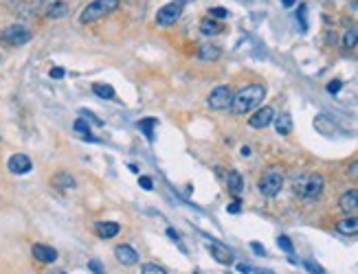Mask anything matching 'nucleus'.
Instances as JSON below:
<instances>
[{"instance_id":"1","label":"nucleus","mask_w":358,"mask_h":274,"mask_svg":"<svg viewBox=\"0 0 358 274\" xmlns=\"http://www.w3.org/2000/svg\"><path fill=\"white\" fill-rule=\"evenodd\" d=\"M264 97H266V88L264 86H261V84H248L237 94H233L231 112L233 114L253 112V110H257V106H261Z\"/></svg>"},{"instance_id":"2","label":"nucleus","mask_w":358,"mask_h":274,"mask_svg":"<svg viewBox=\"0 0 358 274\" xmlns=\"http://www.w3.org/2000/svg\"><path fill=\"white\" fill-rule=\"evenodd\" d=\"M323 187H325V180L321 173H301L292 180V191L301 200H317L323 193Z\"/></svg>"},{"instance_id":"3","label":"nucleus","mask_w":358,"mask_h":274,"mask_svg":"<svg viewBox=\"0 0 358 274\" xmlns=\"http://www.w3.org/2000/svg\"><path fill=\"white\" fill-rule=\"evenodd\" d=\"M119 9V0H92L84 7V11L79 13V22L82 24H90V22H97L101 18L110 16Z\"/></svg>"},{"instance_id":"4","label":"nucleus","mask_w":358,"mask_h":274,"mask_svg":"<svg viewBox=\"0 0 358 274\" xmlns=\"http://www.w3.org/2000/svg\"><path fill=\"white\" fill-rule=\"evenodd\" d=\"M187 7V0H172L170 5L160 7L156 11V24L158 27H172L176 24L178 18L182 16V11H185Z\"/></svg>"},{"instance_id":"5","label":"nucleus","mask_w":358,"mask_h":274,"mask_svg":"<svg viewBox=\"0 0 358 274\" xmlns=\"http://www.w3.org/2000/svg\"><path fill=\"white\" fill-rule=\"evenodd\" d=\"M283 187V173L279 169H268V171L259 178V193L266 197H275Z\"/></svg>"},{"instance_id":"6","label":"nucleus","mask_w":358,"mask_h":274,"mask_svg":"<svg viewBox=\"0 0 358 274\" xmlns=\"http://www.w3.org/2000/svg\"><path fill=\"white\" fill-rule=\"evenodd\" d=\"M231 103H233V90L229 86L213 88L209 99H207V106L211 110H216V112H220V110H231Z\"/></svg>"},{"instance_id":"7","label":"nucleus","mask_w":358,"mask_h":274,"mask_svg":"<svg viewBox=\"0 0 358 274\" xmlns=\"http://www.w3.org/2000/svg\"><path fill=\"white\" fill-rule=\"evenodd\" d=\"M0 40H3L7 46H22V44L31 40V31L22 24H11L0 33Z\"/></svg>"},{"instance_id":"8","label":"nucleus","mask_w":358,"mask_h":274,"mask_svg":"<svg viewBox=\"0 0 358 274\" xmlns=\"http://www.w3.org/2000/svg\"><path fill=\"white\" fill-rule=\"evenodd\" d=\"M273 121H275V110L270 106H264V108H257V112L248 118V125H251L253 130H264Z\"/></svg>"},{"instance_id":"9","label":"nucleus","mask_w":358,"mask_h":274,"mask_svg":"<svg viewBox=\"0 0 358 274\" xmlns=\"http://www.w3.org/2000/svg\"><path fill=\"white\" fill-rule=\"evenodd\" d=\"M7 167H9L11 173L25 176V173H29L33 169V162H31V158H29L27 154H13V156L9 158V162H7Z\"/></svg>"},{"instance_id":"10","label":"nucleus","mask_w":358,"mask_h":274,"mask_svg":"<svg viewBox=\"0 0 358 274\" xmlns=\"http://www.w3.org/2000/svg\"><path fill=\"white\" fill-rule=\"evenodd\" d=\"M114 255H116V259H119L121 265H134V263H138V253H136L132 246H130V243H121V246H116Z\"/></svg>"},{"instance_id":"11","label":"nucleus","mask_w":358,"mask_h":274,"mask_svg":"<svg viewBox=\"0 0 358 274\" xmlns=\"http://www.w3.org/2000/svg\"><path fill=\"white\" fill-rule=\"evenodd\" d=\"M31 253H33V257L38 259L40 263H53V261H57V250L51 248V246H44V243H33Z\"/></svg>"},{"instance_id":"12","label":"nucleus","mask_w":358,"mask_h":274,"mask_svg":"<svg viewBox=\"0 0 358 274\" xmlns=\"http://www.w3.org/2000/svg\"><path fill=\"white\" fill-rule=\"evenodd\" d=\"M211 255H213V259L218 263H222V265H231L233 263V253L226 246H222V243H218V241H211Z\"/></svg>"},{"instance_id":"13","label":"nucleus","mask_w":358,"mask_h":274,"mask_svg":"<svg viewBox=\"0 0 358 274\" xmlns=\"http://www.w3.org/2000/svg\"><path fill=\"white\" fill-rule=\"evenodd\" d=\"M94 233L101 239H112V237L121 233V226L116 221H99V224H94Z\"/></svg>"},{"instance_id":"14","label":"nucleus","mask_w":358,"mask_h":274,"mask_svg":"<svg viewBox=\"0 0 358 274\" xmlns=\"http://www.w3.org/2000/svg\"><path fill=\"white\" fill-rule=\"evenodd\" d=\"M226 187H229V193L231 195H235V197H240V193L244 191V178L240 176V171H229L226 173Z\"/></svg>"},{"instance_id":"15","label":"nucleus","mask_w":358,"mask_h":274,"mask_svg":"<svg viewBox=\"0 0 358 274\" xmlns=\"http://www.w3.org/2000/svg\"><path fill=\"white\" fill-rule=\"evenodd\" d=\"M341 211H358V189H349L339 197Z\"/></svg>"},{"instance_id":"16","label":"nucleus","mask_w":358,"mask_h":274,"mask_svg":"<svg viewBox=\"0 0 358 274\" xmlns=\"http://www.w3.org/2000/svg\"><path fill=\"white\" fill-rule=\"evenodd\" d=\"M73 130H75L77 134H79V136H82V138L86 140V143H99V140H97V138L92 136V132H90V123L86 121L84 116H79L77 121L73 123Z\"/></svg>"},{"instance_id":"17","label":"nucleus","mask_w":358,"mask_h":274,"mask_svg":"<svg viewBox=\"0 0 358 274\" xmlns=\"http://www.w3.org/2000/svg\"><path fill=\"white\" fill-rule=\"evenodd\" d=\"M222 55V48L216 46V44H202L198 48V57L202 62H216V59H220Z\"/></svg>"},{"instance_id":"18","label":"nucleus","mask_w":358,"mask_h":274,"mask_svg":"<svg viewBox=\"0 0 358 274\" xmlns=\"http://www.w3.org/2000/svg\"><path fill=\"white\" fill-rule=\"evenodd\" d=\"M275 130H277V134H281V136H288L290 132H292V116L288 112H283L275 118Z\"/></svg>"},{"instance_id":"19","label":"nucleus","mask_w":358,"mask_h":274,"mask_svg":"<svg viewBox=\"0 0 358 274\" xmlns=\"http://www.w3.org/2000/svg\"><path fill=\"white\" fill-rule=\"evenodd\" d=\"M336 231L341 235H358V217H345L336 221Z\"/></svg>"},{"instance_id":"20","label":"nucleus","mask_w":358,"mask_h":274,"mask_svg":"<svg viewBox=\"0 0 358 274\" xmlns=\"http://www.w3.org/2000/svg\"><path fill=\"white\" fill-rule=\"evenodd\" d=\"M222 31V24L220 22H216V20H211V18H204L200 22V33L202 35H207V38H213V35H218Z\"/></svg>"},{"instance_id":"21","label":"nucleus","mask_w":358,"mask_h":274,"mask_svg":"<svg viewBox=\"0 0 358 274\" xmlns=\"http://www.w3.org/2000/svg\"><path fill=\"white\" fill-rule=\"evenodd\" d=\"M66 11H68L66 3H64V0H60V3H55V5H51V7H49V9L44 11V16L51 18V20H60V18L66 16Z\"/></svg>"},{"instance_id":"22","label":"nucleus","mask_w":358,"mask_h":274,"mask_svg":"<svg viewBox=\"0 0 358 274\" xmlns=\"http://www.w3.org/2000/svg\"><path fill=\"white\" fill-rule=\"evenodd\" d=\"M53 184H55L57 189H62V191H66V189H75V178H73L70 173H55Z\"/></svg>"},{"instance_id":"23","label":"nucleus","mask_w":358,"mask_h":274,"mask_svg":"<svg viewBox=\"0 0 358 274\" xmlns=\"http://www.w3.org/2000/svg\"><path fill=\"white\" fill-rule=\"evenodd\" d=\"M358 46V29H349L343 35V48L345 51H354Z\"/></svg>"},{"instance_id":"24","label":"nucleus","mask_w":358,"mask_h":274,"mask_svg":"<svg viewBox=\"0 0 358 274\" xmlns=\"http://www.w3.org/2000/svg\"><path fill=\"white\" fill-rule=\"evenodd\" d=\"M136 125H138V130H143V132H145V136H148L150 140L154 138V128H156V118H141V121H138Z\"/></svg>"},{"instance_id":"25","label":"nucleus","mask_w":358,"mask_h":274,"mask_svg":"<svg viewBox=\"0 0 358 274\" xmlns=\"http://www.w3.org/2000/svg\"><path fill=\"white\" fill-rule=\"evenodd\" d=\"M92 92L97 94V97H101V99H114V90L108 84H94Z\"/></svg>"},{"instance_id":"26","label":"nucleus","mask_w":358,"mask_h":274,"mask_svg":"<svg viewBox=\"0 0 358 274\" xmlns=\"http://www.w3.org/2000/svg\"><path fill=\"white\" fill-rule=\"evenodd\" d=\"M55 3H60V0H31V7H33V11H38V13H44L51 5H55Z\"/></svg>"},{"instance_id":"27","label":"nucleus","mask_w":358,"mask_h":274,"mask_svg":"<svg viewBox=\"0 0 358 274\" xmlns=\"http://www.w3.org/2000/svg\"><path fill=\"white\" fill-rule=\"evenodd\" d=\"M277 243H279V248L283 250V253H288V255H295V246H292V241L288 239L286 235H279V237H277Z\"/></svg>"},{"instance_id":"28","label":"nucleus","mask_w":358,"mask_h":274,"mask_svg":"<svg viewBox=\"0 0 358 274\" xmlns=\"http://www.w3.org/2000/svg\"><path fill=\"white\" fill-rule=\"evenodd\" d=\"M141 274H167V270L163 268V265H158V263H145Z\"/></svg>"},{"instance_id":"29","label":"nucleus","mask_w":358,"mask_h":274,"mask_svg":"<svg viewBox=\"0 0 358 274\" xmlns=\"http://www.w3.org/2000/svg\"><path fill=\"white\" fill-rule=\"evenodd\" d=\"M305 5L299 7V11H297V22H299V27H301V31H308V22H305Z\"/></svg>"},{"instance_id":"30","label":"nucleus","mask_w":358,"mask_h":274,"mask_svg":"<svg viewBox=\"0 0 358 274\" xmlns=\"http://www.w3.org/2000/svg\"><path fill=\"white\" fill-rule=\"evenodd\" d=\"M303 265H305V270H308L310 274H325V270L321 268L317 261H303Z\"/></svg>"},{"instance_id":"31","label":"nucleus","mask_w":358,"mask_h":274,"mask_svg":"<svg viewBox=\"0 0 358 274\" xmlns=\"http://www.w3.org/2000/svg\"><path fill=\"white\" fill-rule=\"evenodd\" d=\"M209 16H216V18L224 20V18H229V11H226L224 7H211V9H209Z\"/></svg>"},{"instance_id":"32","label":"nucleus","mask_w":358,"mask_h":274,"mask_svg":"<svg viewBox=\"0 0 358 274\" xmlns=\"http://www.w3.org/2000/svg\"><path fill=\"white\" fill-rule=\"evenodd\" d=\"M88 268H90V272H92V274H106L104 265H101V261H97V259H92V261L88 263Z\"/></svg>"},{"instance_id":"33","label":"nucleus","mask_w":358,"mask_h":274,"mask_svg":"<svg viewBox=\"0 0 358 274\" xmlns=\"http://www.w3.org/2000/svg\"><path fill=\"white\" fill-rule=\"evenodd\" d=\"M341 86H343V81H341V79H334V81H330V84H327V92H330V94H339Z\"/></svg>"},{"instance_id":"34","label":"nucleus","mask_w":358,"mask_h":274,"mask_svg":"<svg viewBox=\"0 0 358 274\" xmlns=\"http://www.w3.org/2000/svg\"><path fill=\"white\" fill-rule=\"evenodd\" d=\"M138 184H141V189H148V191L154 189V182H152V178H148V176L138 178Z\"/></svg>"},{"instance_id":"35","label":"nucleus","mask_w":358,"mask_h":274,"mask_svg":"<svg viewBox=\"0 0 358 274\" xmlns=\"http://www.w3.org/2000/svg\"><path fill=\"white\" fill-rule=\"evenodd\" d=\"M251 250L255 255H259V257H264L266 255V250H264V246H261L259 241H251Z\"/></svg>"},{"instance_id":"36","label":"nucleus","mask_w":358,"mask_h":274,"mask_svg":"<svg viewBox=\"0 0 358 274\" xmlns=\"http://www.w3.org/2000/svg\"><path fill=\"white\" fill-rule=\"evenodd\" d=\"M64 75H66V70L60 68V66H55V68H51V77H53V79H62Z\"/></svg>"},{"instance_id":"37","label":"nucleus","mask_w":358,"mask_h":274,"mask_svg":"<svg viewBox=\"0 0 358 274\" xmlns=\"http://www.w3.org/2000/svg\"><path fill=\"white\" fill-rule=\"evenodd\" d=\"M240 209H242V202H240V200H235V202L229 204V213H233V215H235V213H240Z\"/></svg>"},{"instance_id":"38","label":"nucleus","mask_w":358,"mask_h":274,"mask_svg":"<svg viewBox=\"0 0 358 274\" xmlns=\"http://www.w3.org/2000/svg\"><path fill=\"white\" fill-rule=\"evenodd\" d=\"M349 178L358 180V160H354V162H352V167H349Z\"/></svg>"},{"instance_id":"39","label":"nucleus","mask_w":358,"mask_h":274,"mask_svg":"<svg viewBox=\"0 0 358 274\" xmlns=\"http://www.w3.org/2000/svg\"><path fill=\"white\" fill-rule=\"evenodd\" d=\"M325 42H327V44H336V33H334V31H327V33H325Z\"/></svg>"},{"instance_id":"40","label":"nucleus","mask_w":358,"mask_h":274,"mask_svg":"<svg viewBox=\"0 0 358 274\" xmlns=\"http://www.w3.org/2000/svg\"><path fill=\"white\" fill-rule=\"evenodd\" d=\"M237 272H242V274H251L253 270L248 268V265H244V263H240V265H237Z\"/></svg>"},{"instance_id":"41","label":"nucleus","mask_w":358,"mask_h":274,"mask_svg":"<svg viewBox=\"0 0 358 274\" xmlns=\"http://www.w3.org/2000/svg\"><path fill=\"white\" fill-rule=\"evenodd\" d=\"M167 235H170V237H172V239H178V233H176V231H174V228H167Z\"/></svg>"},{"instance_id":"42","label":"nucleus","mask_w":358,"mask_h":274,"mask_svg":"<svg viewBox=\"0 0 358 274\" xmlns=\"http://www.w3.org/2000/svg\"><path fill=\"white\" fill-rule=\"evenodd\" d=\"M281 5L283 7H292V5H297V0H281Z\"/></svg>"},{"instance_id":"43","label":"nucleus","mask_w":358,"mask_h":274,"mask_svg":"<svg viewBox=\"0 0 358 274\" xmlns=\"http://www.w3.org/2000/svg\"><path fill=\"white\" fill-rule=\"evenodd\" d=\"M255 274H275V272H270V270H255Z\"/></svg>"},{"instance_id":"44","label":"nucleus","mask_w":358,"mask_h":274,"mask_svg":"<svg viewBox=\"0 0 358 274\" xmlns=\"http://www.w3.org/2000/svg\"><path fill=\"white\" fill-rule=\"evenodd\" d=\"M55 274H66V272H55Z\"/></svg>"}]
</instances>
